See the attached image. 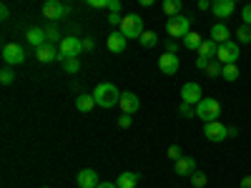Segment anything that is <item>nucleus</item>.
Listing matches in <instances>:
<instances>
[{"label": "nucleus", "mask_w": 251, "mask_h": 188, "mask_svg": "<svg viewBox=\"0 0 251 188\" xmlns=\"http://www.w3.org/2000/svg\"><path fill=\"white\" fill-rule=\"evenodd\" d=\"M121 91L113 86V83H98L96 91H93V98H96V106L100 108H113L121 103Z\"/></svg>", "instance_id": "nucleus-1"}, {"label": "nucleus", "mask_w": 251, "mask_h": 188, "mask_svg": "<svg viewBox=\"0 0 251 188\" xmlns=\"http://www.w3.org/2000/svg\"><path fill=\"white\" fill-rule=\"evenodd\" d=\"M194 171H196V161L194 158L183 156L181 161H176V176H191Z\"/></svg>", "instance_id": "nucleus-18"}, {"label": "nucleus", "mask_w": 251, "mask_h": 188, "mask_svg": "<svg viewBox=\"0 0 251 188\" xmlns=\"http://www.w3.org/2000/svg\"><path fill=\"white\" fill-rule=\"evenodd\" d=\"M166 33H169L174 40H178V38H186L188 33H191V20H188L186 15L169 18V23H166Z\"/></svg>", "instance_id": "nucleus-5"}, {"label": "nucleus", "mask_w": 251, "mask_h": 188, "mask_svg": "<svg viewBox=\"0 0 251 188\" xmlns=\"http://www.w3.org/2000/svg\"><path fill=\"white\" fill-rule=\"evenodd\" d=\"M208 63H211L208 58H201V55H199V58H196V68H199V70H206V68H208Z\"/></svg>", "instance_id": "nucleus-40"}, {"label": "nucleus", "mask_w": 251, "mask_h": 188, "mask_svg": "<svg viewBox=\"0 0 251 188\" xmlns=\"http://www.w3.org/2000/svg\"><path fill=\"white\" fill-rule=\"evenodd\" d=\"M93 106H96V98H93V95H88V93H80V95L75 98V108H78L80 113L93 111Z\"/></svg>", "instance_id": "nucleus-22"}, {"label": "nucleus", "mask_w": 251, "mask_h": 188, "mask_svg": "<svg viewBox=\"0 0 251 188\" xmlns=\"http://www.w3.org/2000/svg\"><path fill=\"white\" fill-rule=\"evenodd\" d=\"M211 40H214V43H226V40H231V30H228L224 23H216L214 28H211Z\"/></svg>", "instance_id": "nucleus-19"}, {"label": "nucleus", "mask_w": 251, "mask_h": 188, "mask_svg": "<svg viewBox=\"0 0 251 188\" xmlns=\"http://www.w3.org/2000/svg\"><path fill=\"white\" fill-rule=\"evenodd\" d=\"M224 80H239V66L231 63V66H224V73H221Z\"/></svg>", "instance_id": "nucleus-26"}, {"label": "nucleus", "mask_w": 251, "mask_h": 188, "mask_svg": "<svg viewBox=\"0 0 251 188\" xmlns=\"http://www.w3.org/2000/svg\"><path fill=\"white\" fill-rule=\"evenodd\" d=\"M118 106H121V111H123V113L133 116V113L138 111V106H141V100L136 98V93H123V95H121V103H118Z\"/></svg>", "instance_id": "nucleus-15"}, {"label": "nucleus", "mask_w": 251, "mask_h": 188, "mask_svg": "<svg viewBox=\"0 0 251 188\" xmlns=\"http://www.w3.org/2000/svg\"><path fill=\"white\" fill-rule=\"evenodd\" d=\"M203 73H206V75H211V78H216V75L224 73V66H221L219 60H211V63H208V68H206Z\"/></svg>", "instance_id": "nucleus-29"}, {"label": "nucleus", "mask_w": 251, "mask_h": 188, "mask_svg": "<svg viewBox=\"0 0 251 188\" xmlns=\"http://www.w3.org/2000/svg\"><path fill=\"white\" fill-rule=\"evenodd\" d=\"M178 116H183V118H194L196 116V111L188 106V103H181V108H178Z\"/></svg>", "instance_id": "nucleus-33"}, {"label": "nucleus", "mask_w": 251, "mask_h": 188, "mask_svg": "<svg viewBox=\"0 0 251 188\" xmlns=\"http://www.w3.org/2000/svg\"><path fill=\"white\" fill-rule=\"evenodd\" d=\"M3 60L8 63V66H20V63H25V50H23V46L5 43V46H3Z\"/></svg>", "instance_id": "nucleus-7"}, {"label": "nucleus", "mask_w": 251, "mask_h": 188, "mask_svg": "<svg viewBox=\"0 0 251 188\" xmlns=\"http://www.w3.org/2000/svg\"><path fill=\"white\" fill-rule=\"evenodd\" d=\"M106 8H108L111 13H121V0H108Z\"/></svg>", "instance_id": "nucleus-38"}, {"label": "nucleus", "mask_w": 251, "mask_h": 188, "mask_svg": "<svg viewBox=\"0 0 251 188\" xmlns=\"http://www.w3.org/2000/svg\"><path fill=\"white\" fill-rule=\"evenodd\" d=\"M241 188H251V176H244L241 178Z\"/></svg>", "instance_id": "nucleus-45"}, {"label": "nucleus", "mask_w": 251, "mask_h": 188, "mask_svg": "<svg viewBox=\"0 0 251 188\" xmlns=\"http://www.w3.org/2000/svg\"><path fill=\"white\" fill-rule=\"evenodd\" d=\"M96 43H93V38H83V50H93Z\"/></svg>", "instance_id": "nucleus-41"}, {"label": "nucleus", "mask_w": 251, "mask_h": 188, "mask_svg": "<svg viewBox=\"0 0 251 188\" xmlns=\"http://www.w3.org/2000/svg\"><path fill=\"white\" fill-rule=\"evenodd\" d=\"M126 43H128V38H126L121 30H113L108 35V50L111 53H123L126 50Z\"/></svg>", "instance_id": "nucleus-16"}, {"label": "nucleus", "mask_w": 251, "mask_h": 188, "mask_svg": "<svg viewBox=\"0 0 251 188\" xmlns=\"http://www.w3.org/2000/svg\"><path fill=\"white\" fill-rule=\"evenodd\" d=\"M131 120H133V118H131L128 113H123V116L118 118V125H121V128H128V125H131Z\"/></svg>", "instance_id": "nucleus-39"}, {"label": "nucleus", "mask_w": 251, "mask_h": 188, "mask_svg": "<svg viewBox=\"0 0 251 188\" xmlns=\"http://www.w3.org/2000/svg\"><path fill=\"white\" fill-rule=\"evenodd\" d=\"M163 13L169 18L181 15V0H166V3H163Z\"/></svg>", "instance_id": "nucleus-24"}, {"label": "nucleus", "mask_w": 251, "mask_h": 188, "mask_svg": "<svg viewBox=\"0 0 251 188\" xmlns=\"http://www.w3.org/2000/svg\"><path fill=\"white\" fill-rule=\"evenodd\" d=\"M196 116H199L201 120H206V123L219 120V116H221V103H219L216 98H203L199 106H196Z\"/></svg>", "instance_id": "nucleus-4"}, {"label": "nucleus", "mask_w": 251, "mask_h": 188, "mask_svg": "<svg viewBox=\"0 0 251 188\" xmlns=\"http://www.w3.org/2000/svg\"><path fill=\"white\" fill-rule=\"evenodd\" d=\"M156 43H158V35H156V33L146 30V33L141 35V46H143V48H153Z\"/></svg>", "instance_id": "nucleus-28"}, {"label": "nucleus", "mask_w": 251, "mask_h": 188, "mask_svg": "<svg viewBox=\"0 0 251 188\" xmlns=\"http://www.w3.org/2000/svg\"><path fill=\"white\" fill-rule=\"evenodd\" d=\"M141 181L138 173H131V171H123L118 178H116V186L118 188H136V183Z\"/></svg>", "instance_id": "nucleus-20"}, {"label": "nucleus", "mask_w": 251, "mask_h": 188, "mask_svg": "<svg viewBox=\"0 0 251 188\" xmlns=\"http://www.w3.org/2000/svg\"><path fill=\"white\" fill-rule=\"evenodd\" d=\"M211 10H214L216 18L226 20V18H231V13L236 10V3H234V0H214V3H211Z\"/></svg>", "instance_id": "nucleus-13"}, {"label": "nucleus", "mask_w": 251, "mask_h": 188, "mask_svg": "<svg viewBox=\"0 0 251 188\" xmlns=\"http://www.w3.org/2000/svg\"><path fill=\"white\" fill-rule=\"evenodd\" d=\"M35 58H38L40 63H53V60H58V50H55L53 43H46L43 48L35 50Z\"/></svg>", "instance_id": "nucleus-17"}, {"label": "nucleus", "mask_w": 251, "mask_h": 188, "mask_svg": "<svg viewBox=\"0 0 251 188\" xmlns=\"http://www.w3.org/2000/svg\"><path fill=\"white\" fill-rule=\"evenodd\" d=\"M203 136L208 141H214V143H221V141L228 138V131H226V125L221 120H214V123H206L203 125Z\"/></svg>", "instance_id": "nucleus-8"}, {"label": "nucleus", "mask_w": 251, "mask_h": 188, "mask_svg": "<svg viewBox=\"0 0 251 188\" xmlns=\"http://www.w3.org/2000/svg\"><path fill=\"white\" fill-rule=\"evenodd\" d=\"M241 20H244V25L251 28V3H246V5L241 8Z\"/></svg>", "instance_id": "nucleus-34"}, {"label": "nucleus", "mask_w": 251, "mask_h": 188, "mask_svg": "<svg viewBox=\"0 0 251 188\" xmlns=\"http://www.w3.org/2000/svg\"><path fill=\"white\" fill-rule=\"evenodd\" d=\"M25 38H28V43H30L35 50H38V48H43V46L48 43V35H46V30H43V28H28Z\"/></svg>", "instance_id": "nucleus-14"}, {"label": "nucleus", "mask_w": 251, "mask_h": 188, "mask_svg": "<svg viewBox=\"0 0 251 188\" xmlns=\"http://www.w3.org/2000/svg\"><path fill=\"white\" fill-rule=\"evenodd\" d=\"M98 188H118L116 183H106V181H103V183H98Z\"/></svg>", "instance_id": "nucleus-46"}, {"label": "nucleus", "mask_w": 251, "mask_h": 188, "mask_svg": "<svg viewBox=\"0 0 251 188\" xmlns=\"http://www.w3.org/2000/svg\"><path fill=\"white\" fill-rule=\"evenodd\" d=\"M106 3H108V0H88L91 8H106Z\"/></svg>", "instance_id": "nucleus-42"}, {"label": "nucleus", "mask_w": 251, "mask_h": 188, "mask_svg": "<svg viewBox=\"0 0 251 188\" xmlns=\"http://www.w3.org/2000/svg\"><path fill=\"white\" fill-rule=\"evenodd\" d=\"M13 80H15V75H13L10 68H3V70H0V83H3V86H10Z\"/></svg>", "instance_id": "nucleus-30"}, {"label": "nucleus", "mask_w": 251, "mask_h": 188, "mask_svg": "<svg viewBox=\"0 0 251 188\" xmlns=\"http://www.w3.org/2000/svg\"><path fill=\"white\" fill-rule=\"evenodd\" d=\"M118 30L128 38V40H141V35L146 33V30H143V18L136 15V13H133V15H126Z\"/></svg>", "instance_id": "nucleus-3"}, {"label": "nucleus", "mask_w": 251, "mask_h": 188, "mask_svg": "<svg viewBox=\"0 0 251 188\" xmlns=\"http://www.w3.org/2000/svg\"><path fill=\"white\" fill-rule=\"evenodd\" d=\"M8 15H10V8L3 3V5H0V18H3V20H8Z\"/></svg>", "instance_id": "nucleus-43"}, {"label": "nucleus", "mask_w": 251, "mask_h": 188, "mask_svg": "<svg viewBox=\"0 0 251 188\" xmlns=\"http://www.w3.org/2000/svg\"><path fill=\"white\" fill-rule=\"evenodd\" d=\"M241 55V48L239 43H234V40H226V43L219 46V53H216V60L221 63V66H231V63H236Z\"/></svg>", "instance_id": "nucleus-6"}, {"label": "nucleus", "mask_w": 251, "mask_h": 188, "mask_svg": "<svg viewBox=\"0 0 251 188\" xmlns=\"http://www.w3.org/2000/svg\"><path fill=\"white\" fill-rule=\"evenodd\" d=\"M199 10H211V3L208 0H199Z\"/></svg>", "instance_id": "nucleus-44"}, {"label": "nucleus", "mask_w": 251, "mask_h": 188, "mask_svg": "<svg viewBox=\"0 0 251 188\" xmlns=\"http://www.w3.org/2000/svg\"><path fill=\"white\" fill-rule=\"evenodd\" d=\"M166 156H169V158H171L174 163L183 158V153H181V148H178V145H171V148H169V151H166Z\"/></svg>", "instance_id": "nucleus-32"}, {"label": "nucleus", "mask_w": 251, "mask_h": 188, "mask_svg": "<svg viewBox=\"0 0 251 188\" xmlns=\"http://www.w3.org/2000/svg\"><path fill=\"white\" fill-rule=\"evenodd\" d=\"M108 23H111V25H116V28H121V23H123L121 13H111V15H108Z\"/></svg>", "instance_id": "nucleus-36"}, {"label": "nucleus", "mask_w": 251, "mask_h": 188, "mask_svg": "<svg viewBox=\"0 0 251 188\" xmlns=\"http://www.w3.org/2000/svg\"><path fill=\"white\" fill-rule=\"evenodd\" d=\"M228 131V136H239V128H236V125H231V128H226Z\"/></svg>", "instance_id": "nucleus-47"}, {"label": "nucleus", "mask_w": 251, "mask_h": 188, "mask_svg": "<svg viewBox=\"0 0 251 188\" xmlns=\"http://www.w3.org/2000/svg\"><path fill=\"white\" fill-rule=\"evenodd\" d=\"M68 13H71V5H63L60 0H48V3L43 5V15L48 20H53V23H55V20H60L63 15H68Z\"/></svg>", "instance_id": "nucleus-9"}, {"label": "nucleus", "mask_w": 251, "mask_h": 188, "mask_svg": "<svg viewBox=\"0 0 251 188\" xmlns=\"http://www.w3.org/2000/svg\"><path fill=\"white\" fill-rule=\"evenodd\" d=\"M188 178H191V186H194V188H203V186L208 183V178H206V173H203V171H194Z\"/></svg>", "instance_id": "nucleus-27"}, {"label": "nucleus", "mask_w": 251, "mask_h": 188, "mask_svg": "<svg viewBox=\"0 0 251 188\" xmlns=\"http://www.w3.org/2000/svg\"><path fill=\"white\" fill-rule=\"evenodd\" d=\"M181 100L188 103V106H199V103L203 100L199 83H183V88H181Z\"/></svg>", "instance_id": "nucleus-10"}, {"label": "nucleus", "mask_w": 251, "mask_h": 188, "mask_svg": "<svg viewBox=\"0 0 251 188\" xmlns=\"http://www.w3.org/2000/svg\"><path fill=\"white\" fill-rule=\"evenodd\" d=\"M75 183H78V188H98V173H96V168H83L78 176H75Z\"/></svg>", "instance_id": "nucleus-12"}, {"label": "nucleus", "mask_w": 251, "mask_h": 188, "mask_svg": "<svg viewBox=\"0 0 251 188\" xmlns=\"http://www.w3.org/2000/svg\"><path fill=\"white\" fill-rule=\"evenodd\" d=\"M166 53L178 55V40H166Z\"/></svg>", "instance_id": "nucleus-35"}, {"label": "nucleus", "mask_w": 251, "mask_h": 188, "mask_svg": "<svg viewBox=\"0 0 251 188\" xmlns=\"http://www.w3.org/2000/svg\"><path fill=\"white\" fill-rule=\"evenodd\" d=\"M178 55H171V53H163L161 58H158V70L161 73H166V75H176V70H178Z\"/></svg>", "instance_id": "nucleus-11"}, {"label": "nucleus", "mask_w": 251, "mask_h": 188, "mask_svg": "<svg viewBox=\"0 0 251 188\" xmlns=\"http://www.w3.org/2000/svg\"><path fill=\"white\" fill-rule=\"evenodd\" d=\"M63 70H66V73H78V70H80L78 58H75V60H66V63H63Z\"/></svg>", "instance_id": "nucleus-31"}, {"label": "nucleus", "mask_w": 251, "mask_h": 188, "mask_svg": "<svg viewBox=\"0 0 251 188\" xmlns=\"http://www.w3.org/2000/svg\"><path fill=\"white\" fill-rule=\"evenodd\" d=\"M46 35H48V40H60V35H58V28H55V25H48V28H46Z\"/></svg>", "instance_id": "nucleus-37"}, {"label": "nucleus", "mask_w": 251, "mask_h": 188, "mask_svg": "<svg viewBox=\"0 0 251 188\" xmlns=\"http://www.w3.org/2000/svg\"><path fill=\"white\" fill-rule=\"evenodd\" d=\"M216 53H219V43H214V40H203L199 48V55L208 58V60H216Z\"/></svg>", "instance_id": "nucleus-21"}, {"label": "nucleus", "mask_w": 251, "mask_h": 188, "mask_svg": "<svg viewBox=\"0 0 251 188\" xmlns=\"http://www.w3.org/2000/svg\"><path fill=\"white\" fill-rule=\"evenodd\" d=\"M236 43H251V28L249 25H239L236 28Z\"/></svg>", "instance_id": "nucleus-25"}, {"label": "nucleus", "mask_w": 251, "mask_h": 188, "mask_svg": "<svg viewBox=\"0 0 251 188\" xmlns=\"http://www.w3.org/2000/svg\"><path fill=\"white\" fill-rule=\"evenodd\" d=\"M83 53V40H78L75 35H68L60 40V48H58V60H75Z\"/></svg>", "instance_id": "nucleus-2"}, {"label": "nucleus", "mask_w": 251, "mask_h": 188, "mask_svg": "<svg viewBox=\"0 0 251 188\" xmlns=\"http://www.w3.org/2000/svg\"><path fill=\"white\" fill-rule=\"evenodd\" d=\"M201 43H203V38L199 35V33H188L186 38H183V48H188V50H196L199 53V48H201Z\"/></svg>", "instance_id": "nucleus-23"}]
</instances>
